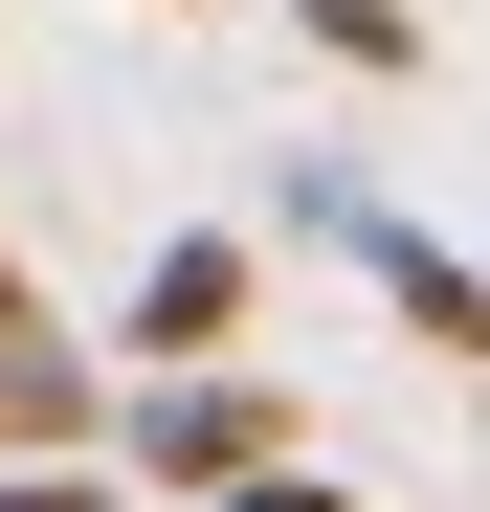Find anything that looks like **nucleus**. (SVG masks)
I'll return each instance as SVG.
<instances>
[{
  "mask_svg": "<svg viewBox=\"0 0 490 512\" xmlns=\"http://www.w3.org/2000/svg\"><path fill=\"white\" fill-rule=\"evenodd\" d=\"M268 446H290V379H245V357L134 379V423H112V468H134V490H179V512H201V490H245Z\"/></svg>",
  "mask_w": 490,
  "mask_h": 512,
  "instance_id": "1",
  "label": "nucleus"
},
{
  "mask_svg": "<svg viewBox=\"0 0 490 512\" xmlns=\"http://www.w3.org/2000/svg\"><path fill=\"white\" fill-rule=\"evenodd\" d=\"M245 334H268V245L245 223H179L134 268V312H112V379H179V357H245Z\"/></svg>",
  "mask_w": 490,
  "mask_h": 512,
  "instance_id": "2",
  "label": "nucleus"
},
{
  "mask_svg": "<svg viewBox=\"0 0 490 512\" xmlns=\"http://www.w3.org/2000/svg\"><path fill=\"white\" fill-rule=\"evenodd\" d=\"M23 446H112V334H67L45 290L0 312V468Z\"/></svg>",
  "mask_w": 490,
  "mask_h": 512,
  "instance_id": "3",
  "label": "nucleus"
},
{
  "mask_svg": "<svg viewBox=\"0 0 490 512\" xmlns=\"http://www.w3.org/2000/svg\"><path fill=\"white\" fill-rule=\"evenodd\" d=\"M357 268H379V312L424 334V357H490V268H468V245H424V223L379 201V223H357Z\"/></svg>",
  "mask_w": 490,
  "mask_h": 512,
  "instance_id": "4",
  "label": "nucleus"
},
{
  "mask_svg": "<svg viewBox=\"0 0 490 512\" xmlns=\"http://www.w3.org/2000/svg\"><path fill=\"white\" fill-rule=\"evenodd\" d=\"M290 23L335 45L357 90H424V67H446V23H424V0H290Z\"/></svg>",
  "mask_w": 490,
  "mask_h": 512,
  "instance_id": "5",
  "label": "nucleus"
},
{
  "mask_svg": "<svg viewBox=\"0 0 490 512\" xmlns=\"http://www.w3.org/2000/svg\"><path fill=\"white\" fill-rule=\"evenodd\" d=\"M0 512H134V468H112V446H23V468H0Z\"/></svg>",
  "mask_w": 490,
  "mask_h": 512,
  "instance_id": "6",
  "label": "nucleus"
},
{
  "mask_svg": "<svg viewBox=\"0 0 490 512\" xmlns=\"http://www.w3.org/2000/svg\"><path fill=\"white\" fill-rule=\"evenodd\" d=\"M201 512H357V490H312V468L268 446V468H245V490H201Z\"/></svg>",
  "mask_w": 490,
  "mask_h": 512,
  "instance_id": "7",
  "label": "nucleus"
}]
</instances>
